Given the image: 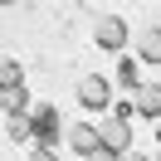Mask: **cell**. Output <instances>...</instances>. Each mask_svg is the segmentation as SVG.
Returning a JSON list of instances; mask_svg holds the SVG:
<instances>
[{
	"label": "cell",
	"mask_w": 161,
	"mask_h": 161,
	"mask_svg": "<svg viewBox=\"0 0 161 161\" xmlns=\"http://www.w3.org/2000/svg\"><path fill=\"white\" fill-rule=\"evenodd\" d=\"M30 117H34V147H49V151H54V142L64 137V122H59V112H54V108H34Z\"/></svg>",
	"instance_id": "6da1fadb"
},
{
	"label": "cell",
	"mask_w": 161,
	"mask_h": 161,
	"mask_svg": "<svg viewBox=\"0 0 161 161\" xmlns=\"http://www.w3.org/2000/svg\"><path fill=\"white\" fill-rule=\"evenodd\" d=\"M93 39H98L103 49H127V30H122V20H112V15H103V20L93 25Z\"/></svg>",
	"instance_id": "7a4b0ae2"
},
{
	"label": "cell",
	"mask_w": 161,
	"mask_h": 161,
	"mask_svg": "<svg viewBox=\"0 0 161 161\" xmlns=\"http://www.w3.org/2000/svg\"><path fill=\"white\" fill-rule=\"evenodd\" d=\"M132 108H137L142 117H161V83H142V88L132 93Z\"/></svg>",
	"instance_id": "3957f363"
},
{
	"label": "cell",
	"mask_w": 161,
	"mask_h": 161,
	"mask_svg": "<svg viewBox=\"0 0 161 161\" xmlns=\"http://www.w3.org/2000/svg\"><path fill=\"white\" fill-rule=\"evenodd\" d=\"M108 98H112V93H108V83H103V78H93V73L78 83V103H83V108H108Z\"/></svg>",
	"instance_id": "277c9868"
},
{
	"label": "cell",
	"mask_w": 161,
	"mask_h": 161,
	"mask_svg": "<svg viewBox=\"0 0 161 161\" xmlns=\"http://www.w3.org/2000/svg\"><path fill=\"white\" fill-rule=\"evenodd\" d=\"M98 137H103V147H108V151H117V156H122V151H132V147H127V137H132V127H127V122H103V127H98Z\"/></svg>",
	"instance_id": "5b68a950"
},
{
	"label": "cell",
	"mask_w": 161,
	"mask_h": 161,
	"mask_svg": "<svg viewBox=\"0 0 161 161\" xmlns=\"http://www.w3.org/2000/svg\"><path fill=\"white\" fill-rule=\"evenodd\" d=\"M5 137L10 142H30L34 137V117L30 112H5Z\"/></svg>",
	"instance_id": "8992f818"
},
{
	"label": "cell",
	"mask_w": 161,
	"mask_h": 161,
	"mask_svg": "<svg viewBox=\"0 0 161 161\" xmlns=\"http://www.w3.org/2000/svg\"><path fill=\"white\" fill-rule=\"evenodd\" d=\"M137 59L142 64H161V30H142L137 34Z\"/></svg>",
	"instance_id": "52a82bcc"
},
{
	"label": "cell",
	"mask_w": 161,
	"mask_h": 161,
	"mask_svg": "<svg viewBox=\"0 0 161 161\" xmlns=\"http://www.w3.org/2000/svg\"><path fill=\"white\" fill-rule=\"evenodd\" d=\"M69 142H73V151H98L103 147V137H98V127H69Z\"/></svg>",
	"instance_id": "ba28073f"
},
{
	"label": "cell",
	"mask_w": 161,
	"mask_h": 161,
	"mask_svg": "<svg viewBox=\"0 0 161 161\" xmlns=\"http://www.w3.org/2000/svg\"><path fill=\"white\" fill-rule=\"evenodd\" d=\"M0 108L5 112H25V88H0Z\"/></svg>",
	"instance_id": "9c48e42d"
},
{
	"label": "cell",
	"mask_w": 161,
	"mask_h": 161,
	"mask_svg": "<svg viewBox=\"0 0 161 161\" xmlns=\"http://www.w3.org/2000/svg\"><path fill=\"white\" fill-rule=\"evenodd\" d=\"M20 83H25V69L5 59V69H0V88H20Z\"/></svg>",
	"instance_id": "30bf717a"
},
{
	"label": "cell",
	"mask_w": 161,
	"mask_h": 161,
	"mask_svg": "<svg viewBox=\"0 0 161 161\" xmlns=\"http://www.w3.org/2000/svg\"><path fill=\"white\" fill-rule=\"evenodd\" d=\"M117 78L127 83V88H142V83H137V59H122V69H117Z\"/></svg>",
	"instance_id": "8fae6325"
},
{
	"label": "cell",
	"mask_w": 161,
	"mask_h": 161,
	"mask_svg": "<svg viewBox=\"0 0 161 161\" xmlns=\"http://www.w3.org/2000/svg\"><path fill=\"white\" fill-rule=\"evenodd\" d=\"M88 161H117V151H108V147H98V151H88Z\"/></svg>",
	"instance_id": "7c38bea8"
},
{
	"label": "cell",
	"mask_w": 161,
	"mask_h": 161,
	"mask_svg": "<svg viewBox=\"0 0 161 161\" xmlns=\"http://www.w3.org/2000/svg\"><path fill=\"white\" fill-rule=\"evenodd\" d=\"M30 161H54V151H49V147H34V156H30Z\"/></svg>",
	"instance_id": "4fadbf2b"
},
{
	"label": "cell",
	"mask_w": 161,
	"mask_h": 161,
	"mask_svg": "<svg viewBox=\"0 0 161 161\" xmlns=\"http://www.w3.org/2000/svg\"><path fill=\"white\" fill-rule=\"evenodd\" d=\"M117 161H147V156H142V151H122Z\"/></svg>",
	"instance_id": "5bb4252c"
},
{
	"label": "cell",
	"mask_w": 161,
	"mask_h": 161,
	"mask_svg": "<svg viewBox=\"0 0 161 161\" xmlns=\"http://www.w3.org/2000/svg\"><path fill=\"white\" fill-rule=\"evenodd\" d=\"M156 161H161V151H156Z\"/></svg>",
	"instance_id": "9a60e30c"
}]
</instances>
